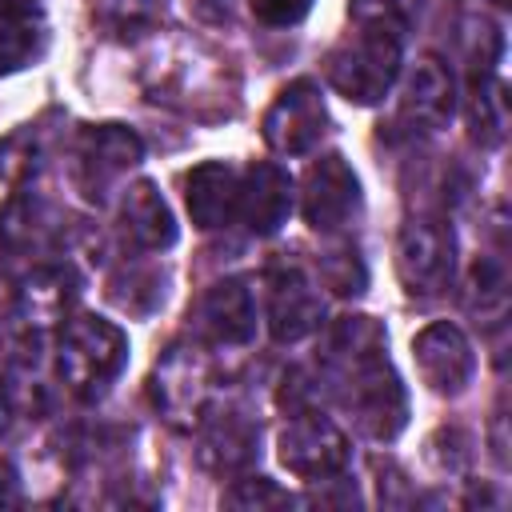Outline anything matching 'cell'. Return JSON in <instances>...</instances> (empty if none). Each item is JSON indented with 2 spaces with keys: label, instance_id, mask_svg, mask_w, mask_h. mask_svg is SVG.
<instances>
[{
  "label": "cell",
  "instance_id": "obj_1",
  "mask_svg": "<svg viewBox=\"0 0 512 512\" xmlns=\"http://www.w3.org/2000/svg\"><path fill=\"white\" fill-rule=\"evenodd\" d=\"M404 68V28L392 24H356L324 56V80L348 104H380Z\"/></svg>",
  "mask_w": 512,
  "mask_h": 512
},
{
  "label": "cell",
  "instance_id": "obj_2",
  "mask_svg": "<svg viewBox=\"0 0 512 512\" xmlns=\"http://www.w3.org/2000/svg\"><path fill=\"white\" fill-rule=\"evenodd\" d=\"M128 364V336L120 324L76 312L56 332V372L76 396H100Z\"/></svg>",
  "mask_w": 512,
  "mask_h": 512
},
{
  "label": "cell",
  "instance_id": "obj_3",
  "mask_svg": "<svg viewBox=\"0 0 512 512\" xmlns=\"http://www.w3.org/2000/svg\"><path fill=\"white\" fill-rule=\"evenodd\" d=\"M148 400L152 408L180 432L196 428L212 400V368L200 344H168L148 376Z\"/></svg>",
  "mask_w": 512,
  "mask_h": 512
},
{
  "label": "cell",
  "instance_id": "obj_4",
  "mask_svg": "<svg viewBox=\"0 0 512 512\" xmlns=\"http://www.w3.org/2000/svg\"><path fill=\"white\" fill-rule=\"evenodd\" d=\"M144 160V140L128 124H88L72 148V180L88 204H104Z\"/></svg>",
  "mask_w": 512,
  "mask_h": 512
},
{
  "label": "cell",
  "instance_id": "obj_5",
  "mask_svg": "<svg viewBox=\"0 0 512 512\" xmlns=\"http://www.w3.org/2000/svg\"><path fill=\"white\" fill-rule=\"evenodd\" d=\"M276 456L296 480H336L352 464V444L344 428L320 408H296L276 436Z\"/></svg>",
  "mask_w": 512,
  "mask_h": 512
},
{
  "label": "cell",
  "instance_id": "obj_6",
  "mask_svg": "<svg viewBox=\"0 0 512 512\" xmlns=\"http://www.w3.org/2000/svg\"><path fill=\"white\" fill-rule=\"evenodd\" d=\"M396 272L408 296H440L456 272L452 224L436 216H408L396 236Z\"/></svg>",
  "mask_w": 512,
  "mask_h": 512
},
{
  "label": "cell",
  "instance_id": "obj_7",
  "mask_svg": "<svg viewBox=\"0 0 512 512\" xmlns=\"http://www.w3.org/2000/svg\"><path fill=\"white\" fill-rule=\"evenodd\" d=\"M360 180L352 172V164L340 152H324L320 160H312V168L304 172L300 184V212L304 224L320 236H336L344 232L356 212H360Z\"/></svg>",
  "mask_w": 512,
  "mask_h": 512
},
{
  "label": "cell",
  "instance_id": "obj_8",
  "mask_svg": "<svg viewBox=\"0 0 512 512\" xmlns=\"http://www.w3.org/2000/svg\"><path fill=\"white\" fill-rule=\"evenodd\" d=\"M264 144L280 156H304L320 144V136L328 132V108H324V92L316 80H292L276 92V100L268 104L264 120H260Z\"/></svg>",
  "mask_w": 512,
  "mask_h": 512
},
{
  "label": "cell",
  "instance_id": "obj_9",
  "mask_svg": "<svg viewBox=\"0 0 512 512\" xmlns=\"http://www.w3.org/2000/svg\"><path fill=\"white\" fill-rule=\"evenodd\" d=\"M264 316L276 344H296L320 328L324 320L320 288L296 260H280L264 272Z\"/></svg>",
  "mask_w": 512,
  "mask_h": 512
},
{
  "label": "cell",
  "instance_id": "obj_10",
  "mask_svg": "<svg viewBox=\"0 0 512 512\" xmlns=\"http://www.w3.org/2000/svg\"><path fill=\"white\" fill-rule=\"evenodd\" d=\"M196 332L212 348H244L256 336V296L244 276H224L208 284L192 308Z\"/></svg>",
  "mask_w": 512,
  "mask_h": 512
},
{
  "label": "cell",
  "instance_id": "obj_11",
  "mask_svg": "<svg viewBox=\"0 0 512 512\" xmlns=\"http://www.w3.org/2000/svg\"><path fill=\"white\" fill-rule=\"evenodd\" d=\"M412 360H416L420 380L436 396H460L476 376L472 340L448 320H436L412 336Z\"/></svg>",
  "mask_w": 512,
  "mask_h": 512
},
{
  "label": "cell",
  "instance_id": "obj_12",
  "mask_svg": "<svg viewBox=\"0 0 512 512\" xmlns=\"http://www.w3.org/2000/svg\"><path fill=\"white\" fill-rule=\"evenodd\" d=\"M452 112H456V80H452V68L440 56L424 52L412 64L408 80H404L396 116L412 132H440V128H448Z\"/></svg>",
  "mask_w": 512,
  "mask_h": 512
},
{
  "label": "cell",
  "instance_id": "obj_13",
  "mask_svg": "<svg viewBox=\"0 0 512 512\" xmlns=\"http://www.w3.org/2000/svg\"><path fill=\"white\" fill-rule=\"evenodd\" d=\"M296 204V184L288 176V168L260 160L248 172H240V204L236 216L248 224L252 236H276Z\"/></svg>",
  "mask_w": 512,
  "mask_h": 512
},
{
  "label": "cell",
  "instance_id": "obj_14",
  "mask_svg": "<svg viewBox=\"0 0 512 512\" xmlns=\"http://www.w3.org/2000/svg\"><path fill=\"white\" fill-rule=\"evenodd\" d=\"M196 428H200V464L216 476L244 472L260 452V424L240 408L204 412Z\"/></svg>",
  "mask_w": 512,
  "mask_h": 512
},
{
  "label": "cell",
  "instance_id": "obj_15",
  "mask_svg": "<svg viewBox=\"0 0 512 512\" xmlns=\"http://www.w3.org/2000/svg\"><path fill=\"white\" fill-rule=\"evenodd\" d=\"M120 232L136 252H168L180 236L176 216L152 180H136L120 196Z\"/></svg>",
  "mask_w": 512,
  "mask_h": 512
},
{
  "label": "cell",
  "instance_id": "obj_16",
  "mask_svg": "<svg viewBox=\"0 0 512 512\" xmlns=\"http://www.w3.org/2000/svg\"><path fill=\"white\" fill-rule=\"evenodd\" d=\"M184 204L196 228L212 232L236 220L240 204V172L228 160H204L184 176Z\"/></svg>",
  "mask_w": 512,
  "mask_h": 512
},
{
  "label": "cell",
  "instance_id": "obj_17",
  "mask_svg": "<svg viewBox=\"0 0 512 512\" xmlns=\"http://www.w3.org/2000/svg\"><path fill=\"white\" fill-rule=\"evenodd\" d=\"M72 300H76L72 272L60 268V264H40L16 288V316L28 328H52V324H60L68 316Z\"/></svg>",
  "mask_w": 512,
  "mask_h": 512
},
{
  "label": "cell",
  "instance_id": "obj_18",
  "mask_svg": "<svg viewBox=\"0 0 512 512\" xmlns=\"http://www.w3.org/2000/svg\"><path fill=\"white\" fill-rule=\"evenodd\" d=\"M56 232H60V220H56L52 204L36 192H16L0 212V248L12 256L48 248Z\"/></svg>",
  "mask_w": 512,
  "mask_h": 512
},
{
  "label": "cell",
  "instance_id": "obj_19",
  "mask_svg": "<svg viewBox=\"0 0 512 512\" xmlns=\"http://www.w3.org/2000/svg\"><path fill=\"white\" fill-rule=\"evenodd\" d=\"M464 120L468 136L480 148H500L508 132V92L492 72H472L468 100H464Z\"/></svg>",
  "mask_w": 512,
  "mask_h": 512
},
{
  "label": "cell",
  "instance_id": "obj_20",
  "mask_svg": "<svg viewBox=\"0 0 512 512\" xmlns=\"http://www.w3.org/2000/svg\"><path fill=\"white\" fill-rule=\"evenodd\" d=\"M168 276L156 264H120L108 276V300L128 316H152L168 296Z\"/></svg>",
  "mask_w": 512,
  "mask_h": 512
},
{
  "label": "cell",
  "instance_id": "obj_21",
  "mask_svg": "<svg viewBox=\"0 0 512 512\" xmlns=\"http://www.w3.org/2000/svg\"><path fill=\"white\" fill-rule=\"evenodd\" d=\"M48 144H52V132L44 120H32V124H20L12 128L4 140H0V180L20 188L28 184L44 160H48Z\"/></svg>",
  "mask_w": 512,
  "mask_h": 512
},
{
  "label": "cell",
  "instance_id": "obj_22",
  "mask_svg": "<svg viewBox=\"0 0 512 512\" xmlns=\"http://www.w3.org/2000/svg\"><path fill=\"white\" fill-rule=\"evenodd\" d=\"M164 20L160 0H92V28L104 40H140L156 32Z\"/></svg>",
  "mask_w": 512,
  "mask_h": 512
},
{
  "label": "cell",
  "instance_id": "obj_23",
  "mask_svg": "<svg viewBox=\"0 0 512 512\" xmlns=\"http://www.w3.org/2000/svg\"><path fill=\"white\" fill-rule=\"evenodd\" d=\"M464 308L484 324H500L508 316V272L500 256H476L464 284Z\"/></svg>",
  "mask_w": 512,
  "mask_h": 512
},
{
  "label": "cell",
  "instance_id": "obj_24",
  "mask_svg": "<svg viewBox=\"0 0 512 512\" xmlns=\"http://www.w3.org/2000/svg\"><path fill=\"white\" fill-rule=\"evenodd\" d=\"M48 48V32L40 16L28 20H0V76H12L28 64H36Z\"/></svg>",
  "mask_w": 512,
  "mask_h": 512
},
{
  "label": "cell",
  "instance_id": "obj_25",
  "mask_svg": "<svg viewBox=\"0 0 512 512\" xmlns=\"http://www.w3.org/2000/svg\"><path fill=\"white\" fill-rule=\"evenodd\" d=\"M320 280H324L336 296H360L364 284H368V268H364L360 252L344 244V248L324 252V260H320Z\"/></svg>",
  "mask_w": 512,
  "mask_h": 512
},
{
  "label": "cell",
  "instance_id": "obj_26",
  "mask_svg": "<svg viewBox=\"0 0 512 512\" xmlns=\"http://www.w3.org/2000/svg\"><path fill=\"white\" fill-rule=\"evenodd\" d=\"M224 504L228 508H244V512H264V508H288L292 496L268 476H244L224 492Z\"/></svg>",
  "mask_w": 512,
  "mask_h": 512
},
{
  "label": "cell",
  "instance_id": "obj_27",
  "mask_svg": "<svg viewBox=\"0 0 512 512\" xmlns=\"http://www.w3.org/2000/svg\"><path fill=\"white\" fill-rule=\"evenodd\" d=\"M348 12L356 24H392L408 28L416 16V0H348Z\"/></svg>",
  "mask_w": 512,
  "mask_h": 512
},
{
  "label": "cell",
  "instance_id": "obj_28",
  "mask_svg": "<svg viewBox=\"0 0 512 512\" xmlns=\"http://www.w3.org/2000/svg\"><path fill=\"white\" fill-rule=\"evenodd\" d=\"M248 8L268 28H292L312 12V0H248Z\"/></svg>",
  "mask_w": 512,
  "mask_h": 512
},
{
  "label": "cell",
  "instance_id": "obj_29",
  "mask_svg": "<svg viewBox=\"0 0 512 512\" xmlns=\"http://www.w3.org/2000/svg\"><path fill=\"white\" fill-rule=\"evenodd\" d=\"M24 496H20V476L12 468V460H0V508H16Z\"/></svg>",
  "mask_w": 512,
  "mask_h": 512
},
{
  "label": "cell",
  "instance_id": "obj_30",
  "mask_svg": "<svg viewBox=\"0 0 512 512\" xmlns=\"http://www.w3.org/2000/svg\"><path fill=\"white\" fill-rule=\"evenodd\" d=\"M44 0H0V20H28L40 16Z\"/></svg>",
  "mask_w": 512,
  "mask_h": 512
},
{
  "label": "cell",
  "instance_id": "obj_31",
  "mask_svg": "<svg viewBox=\"0 0 512 512\" xmlns=\"http://www.w3.org/2000/svg\"><path fill=\"white\" fill-rule=\"evenodd\" d=\"M12 416H16V400H12V384H8V376L0 372V436L8 432V424H12Z\"/></svg>",
  "mask_w": 512,
  "mask_h": 512
}]
</instances>
